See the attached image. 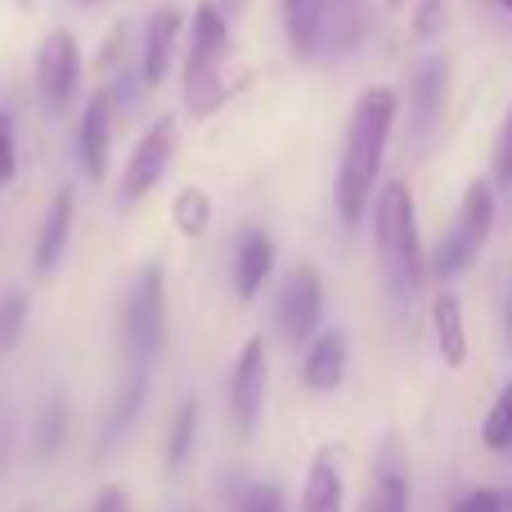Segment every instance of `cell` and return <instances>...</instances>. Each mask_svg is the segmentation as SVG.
I'll return each mask as SVG.
<instances>
[{
	"instance_id": "obj_1",
	"label": "cell",
	"mask_w": 512,
	"mask_h": 512,
	"mask_svg": "<svg viewBox=\"0 0 512 512\" xmlns=\"http://www.w3.org/2000/svg\"><path fill=\"white\" fill-rule=\"evenodd\" d=\"M391 122H396V95L387 86H373L355 99L351 122H346L342 162H337V212L346 225L364 216L382 171V153L391 140Z\"/></svg>"
},
{
	"instance_id": "obj_2",
	"label": "cell",
	"mask_w": 512,
	"mask_h": 512,
	"mask_svg": "<svg viewBox=\"0 0 512 512\" xmlns=\"http://www.w3.org/2000/svg\"><path fill=\"white\" fill-rule=\"evenodd\" d=\"M373 234H378L382 274L400 301H414L423 288V243H418L414 194L405 180H387L373 203Z\"/></svg>"
},
{
	"instance_id": "obj_3",
	"label": "cell",
	"mask_w": 512,
	"mask_h": 512,
	"mask_svg": "<svg viewBox=\"0 0 512 512\" xmlns=\"http://www.w3.org/2000/svg\"><path fill=\"white\" fill-rule=\"evenodd\" d=\"M225 54H230V23L216 0H203L189 23V50H185V99L194 117H212L225 99Z\"/></svg>"
},
{
	"instance_id": "obj_4",
	"label": "cell",
	"mask_w": 512,
	"mask_h": 512,
	"mask_svg": "<svg viewBox=\"0 0 512 512\" xmlns=\"http://www.w3.org/2000/svg\"><path fill=\"white\" fill-rule=\"evenodd\" d=\"M122 342H126V364H144L149 369L162 355V342H167V283H162L158 261L144 265L135 274L131 292H126Z\"/></svg>"
},
{
	"instance_id": "obj_5",
	"label": "cell",
	"mask_w": 512,
	"mask_h": 512,
	"mask_svg": "<svg viewBox=\"0 0 512 512\" xmlns=\"http://www.w3.org/2000/svg\"><path fill=\"white\" fill-rule=\"evenodd\" d=\"M490 230H495V194H490L486 180H472V185L463 189L459 216H454V225L445 230L441 248L432 256L436 279H454V274L468 270V265L486 252Z\"/></svg>"
},
{
	"instance_id": "obj_6",
	"label": "cell",
	"mask_w": 512,
	"mask_h": 512,
	"mask_svg": "<svg viewBox=\"0 0 512 512\" xmlns=\"http://www.w3.org/2000/svg\"><path fill=\"white\" fill-rule=\"evenodd\" d=\"M36 90L50 117H63L81 90V45L72 32H50L36 50Z\"/></svg>"
},
{
	"instance_id": "obj_7",
	"label": "cell",
	"mask_w": 512,
	"mask_h": 512,
	"mask_svg": "<svg viewBox=\"0 0 512 512\" xmlns=\"http://www.w3.org/2000/svg\"><path fill=\"white\" fill-rule=\"evenodd\" d=\"M171 158H176V117H158V122L140 135V144H135L131 162H126V171H122V189H117L122 203L135 207L140 198H149L153 185L167 176Z\"/></svg>"
},
{
	"instance_id": "obj_8",
	"label": "cell",
	"mask_w": 512,
	"mask_h": 512,
	"mask_svg": "<svg viewBox=\"0 0 512 512\" xmlns=\"http://www.w3.org/2000/svg\"><path fill=\"white\" fill-rule=\"evenodd\" d=\"M319 315H324V283H319V270L310 265H297L283 283L279 301H274V319H279V333L288 337L292 346H310L315 342Z\"/></svg>"
},
{
	"instance_id": "obj_9",
	"label": "cell",
	"mask_w": 512,
	"mask_h": 512,
	"mask_svg": "<svg viewBox=\"0 0 512 512\" xmlns=\"http://www.w3.org/2000/svg\"><path fill=\"white\" fill-rule=\"evenodd\" d=\"M409 131H414L418 149L432 144V135L445 122V99H450V63L445 59H423L414 72V86H409Z\"/></svg>"
},
{
	"instance_id": "obj_10",
	"label": "cell",
	"mask_w": 512,
	"mask_h": 512,
	"mask_svg": "<svg viewBox=\"0 0 512 512\" xmlns=\"http://www.w3.org/2000/svg\"><path fill=\"white\" fill-rule=\"evenodd\" d=\"M265 382H270L265 342H261V337H248V346L239 351V364H234V378H230L234 427H239L243 436L256 432V418H261V409H265Z\"/></svg>"
},
{
	"instance_id": "obj_11",
	"label": "cell",
	"mask_w": 512,
	"mask_h": 512,
	"mask_svg": "<svg viewBox=\"0 0 512 512\" xmlns=\"http://www.w3.org/2000/svg\"><path fill=\"white\" fill-rule=\"evenodd\" d=\"M185 14L176 5H158L144 23V45H140V77H144V90H158L167 81L171 63H176V45L185 36Z\"/></svg>"
},
{
	"instance_id": "obj_12",
	"label": "cell",
	"mask_w": 512,
	"mask_h": 512,
	"mask_svg": "<svg viewBox=\"0 0 512 512\" xmlns=\"http://www.w3.org/2000/svg\"><path fill=\"white\" fill-rule=\"evenodd\" d=\"M113 95L108 90H95L81 108V135H77V149H81V167H86L90 180H99L108 171V153H113Z\"/></svg>"
},
{
	"instance_id": "obj_13",
	"label": "cell",
	"mask_w": 512,
	"mask_h": 512,
	"mask_svg": "<svg viewBox=\"0 0 512 512\" xmlns=\"http://www.w3.org/2000/svg\"><path fill=\"white\" fill-rule=\"evenodd\" d=\"M346 333L342 328H328V333H315V342L301 355V382L310 391H337L346 378Z\"/></svg>"
},
{
	"instance_id": "obj_14",
	"label": "cell",
	"mask_w": 512,
	"mask_h": 512,
	"mask_svg": "<svg viewBox=\"0 0 512 512\" xmlns=\"http://www.w3.org/2000/svg\"><path fill=\"white\" fill-rule=\"evenodd\" d=\"M355 512H409V468L396 445L382 450L378 468H373V481Z\"/></svg>"
},
{
	"instance_id": "obj_15",
	"label": "cell",
	"mask_w": 512,
	"mask_h": 512,
	"mask_svg": "<svg viewBox=\"0 0 512 512\" xmlns=\"http://www.w3.org/2000/svg\"><path fill=\"white\" fill-rule=\"evenodd\" d=\"M270 270H274V239L265 230H243L239 248H234V292L243 301H252L265 288Z\"/></svg>"
},
{
	"instance_id": "obj_16",
	"label": "cell",
	"mask_w": 512,
	"mask_h": 512,
	"mask_svg": "<svg viewBox=\"0 0 512 512\" xmlns=\"http://www.w3.org/2000/svg\"><path fill=\"white\" fill-rule=\"evenodd\" d=\"M72 221H77V194H72V185H63L59 194H54L50 212H45L41 239H36V270L41 274H50L54 265L63 261L68 239H72Z\"/></svg>"
},
{
	"instance_id": "obj_17",
	"label": "cell",
	"mask_w": 512,
	"mask_h": 512,
	"mask_svg": "<svg viewBox=\"0 0 512 512\" xmlns=\"http://www.w3.org/2000/svg\"><path fill=\"white\" fill-rule=\"evenodd\" d=\"M324 9L328 0H283V27H288V45L301 59L324 54Z\"/></svg>"
},
{
	"instance_id": "obj_18",
	"label": "cell",
	"mask_w": 512,
	"mask_h": 512,
	"mask_svg": "<svg viewBox=\"0 0 512 512\" xmlns=\"http://www.w3.org/2000/svg\"><path fill=\"white\" fill-rule=\"evenodd\" d=\"M369 32V5L364 0H328L324 9V54H346Z\"/></svg>"
},
{
	"instance_id": "obj_19",
	"label": "cell",
	"mask_w": 512,
	"mask_h": 512,
	"mask_svg": "<svg viewBox=\"0 0 512 512\" xmlns=\"http://www.w3.org/2000/svg\"><path fill=\"white\" fill-rule=\"evenodd\" d=\"M432 328H436V346H441V360L450 369L468 364V324H463V306L454 292H441L432 301Z\"/></svg>"
},
{
	"instance_id": "obj_20",
	"label": "cell",
	"mask_w": 512,
	"mask_h": 512,
	"mask_svg": "<svg viewBox=\"0 0 512 512\" xmlns=\"http://www.w3.org/2000/svg\"><path fill=\"white\" fill-rule=\"evenodd\" d=\"M301 512H346V486L333 454H319L301 486Z\"/></svg>"
},
{
	"instance_id": "obj_21",
	"label": "cell",
	"mask_w": 512,
	"mask_h": 512,
	"mask_svg": "<svg viewBox=\"0 0 512 512\" xmlns=\"http://www.w3.org/2000/svg\"><path fill=\"white\" fill-rule=\"evenodd\" d=\"M171 221H176V230L185 234V239H203V234L212 230V198L198 185H185L176 194V203H171Z\"/></svg>"
},
{
	"instance_id": "obj_22",
	"label": "cell",
	"mask_w": 512,
	"mask_h": 512,
	"mask_svg": "<svg viewBox=\"0 0 512 512\" xmlns=\"http://www.w3.org/2000/svg\"><path fill=\"white\" fill-rule=\"evenodd\" d=\"M194 441H198V400H180L176 409V423H171V436H167V468L180 472L194 454Z\"/></svg>"
},
{
	"instance_id": "obj_23",
	"label": "cell",
	"mask_w": 512,
	"mask_h": 512,
	"mask_svg": "<svg viewBox=\"0 0 512 512\" xmlns=\"http://www.w3.org/2000/svg\"><path fill=\"white\" fill-rule=\"evenodd\" d=\"M144 396H149V369H144V364H126L122 387H117V405H113V436L131 427V418L140 414Z\"/></svg>"
},
{
	"instance_id": "obj_24",
	"label": "cell",
	"mask_w": 512,
	"mask_h": 512,
	"mask_svg": "<svg viewBox=\"0 0 512 512\" xmlns=\"http://www.w3.org/2000/svg\"><path fill=\"white\" fill-rule=\"evenodd\" d=\"M63 441H68V405H63L59 396H50L41 409V418H36V454L50 459Z\"/></svg>"
},
{
	"instance_id": "obj_25",
	"label": "cell",
	"mask_w": 512,
	"mask_h": 512,
	"mask_svg": "<svg viewBox=\"0 0 512 512\" xmlns=\"http://www.w3.org/2000/svg\"><path fill=\"white\" fill-rule=\"evenodd\" d=\"M481 441H486V450H495V454L512 450V382L499 391L495 405H490L486 423H481Z\"/></svg>"
},
{
	"instance_id": "obj_26",
	"label": "cell",
	"mask_w": 512,
	"mask_h": 512,
	"mask_svg": "<svg viewBox=\"0 0 512 512\" xmlns=\"http://www.w3.org/2000/svg\"><path fill=\"white\" fill-rule=\"evenodd\" d=\"M23 324H27V297H23V292H9V297L0 301V360L14 351Z\"/></svg>"
},
{
	"instance_id": "obj_27",
	"label": "cell",
	"mask_w": 512,
	"mask_h": 512,
	"mask_svg": "<svg viewBox=\"0 0 512 512\" xmlns=\"http://www.w3.org/2000/svg\"><path fill=\"white\" fill-rule=\"evenodd\" d=\"M18 171V140H14V117L0 108V189L14 180Z\"/></svg>"
},
{
	"instance_id": "obj_28",
	"label": "cell",
	"mask_w": 512,
	"mask_h": 512,
	"mask_svg": "<svg viewBox=\"0 0 512 512\" xmlns=\"http://www.w3.org/2000/svg\"><path fill=\"white\" fill-rule=\"evenodd\" d=\"M490 171H495L499 185H512V104H508V117L504 126H499V140H495V162H490Z\"/></svg>"
},
{
	"instance_id": "obj_29",
	"label": "cell",
	"mask_w": 512,
	"mask_h": 512,
	"mask_svg": "<svg viewBox=\"0 0 512 512\" xmlns=\"http://www.w3.org/2000/svg\"><path fill=\"white\" fill-rule=\"evenodd\" d=\"M239 512H283V495L270 486V481H256V486L243 490Z\"/></svg>"
},
{
	"instance_id": "obj_30",
	"label": "cell",
	"mask_w": 512,
	"mask_h": 512,
	"mask_svg": "<svg viewBox=\"0 0 512 512\" xmlns=\"http://www.w3.org/2000/svg\"><path fill=\"white\" fill-rule=\"evenodd\" d=\"M450 512H504V490H468Z\"/></svg>"
},
{
	"instance_id": "obj_31",
	"label": "cell",
	"mask_w": 512,
	"mask_h": 512,
	"mask_svg": "<svg viewBox=\"0 0 512 512\" xmlns=\"http://www.w3.org/2000/svg\"><path fill=\"white\" fill-rule=\"evenodd\" d=\"M90 512H131V499H126L122 486H104L95 495V508H90Z\"/></svg>"
},
{
	"instance_id": "obj_32",
	"label": "cell",
	"mask_w": 512,
	"mask_h": 512,
	"mask_svg": "<svg viewBox=\"0 0 512 512\" xmlns=\"http://www.w3.org/2000/svg\"><path fill=\"white\" fill-rule=\"evenodd\" d=\"M504 512H512V490H504Z\"/></svg>"
},
{
	"instance_id": "obj_33",
	"label": "cell",
	"mask_w": 512,
	"mask_h": 512,
	"mask_svg": "<svg viewBox=\"0 0 512 512\" xmlns=\"http://www.w3.org/2000/svg\"><path fill=\"white\" fill-rule=\"evenodd\" d=\"M499 5H504V9H508V14H512V0H499Z\"/></svg>"
},
{
	"instance_id": "obj_34",
	"label": "cell",
	"mask_w": 512,
	"mask_h": 512,
	"mask_svg": "<svg viewBox=\"0 0 512 512\" xmlns=\"http://www.w3.org/2000/svg\"><path fill=\"white\" fill-rule=\"evenodd\" d=\"M18 5H27V0H18Z\"/></svg>"
},
{
	"instance_id": "obj_35",
	"label": "cell",
	"mask_w": 512,
	"mask_h": 512,
	"mask_svg": "<svg viewBox=\"0 0 512 512\" xmlns=\"http://www.w3.org/2000/svg\"><path fill=\"white\" fill-rule=\"evenodd\" d=\"M189 512H194V508H189Z\"/></svg>"
}]
</instances>
